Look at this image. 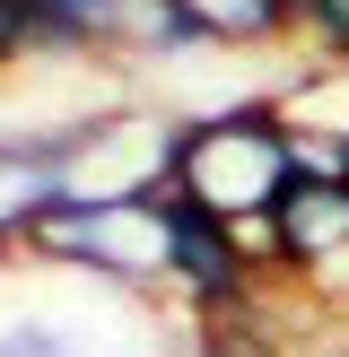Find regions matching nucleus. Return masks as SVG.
<instances>
[{
	"instance_id": "nucleus-1",
	"label": "nucleus",
	"mask_w": 349,
	"mask_h": 357,
	"mask_svg": "<svg viewBox=\"0 0 349 357\" xmlns=\"http://www.w3.org/2000/svg\"><path fill=\"white\" fill-rule=\"evenodd\" d=\"M297 183V131L279 122V105H227L174 131V192L201 201L209 218H271L279 192Z\"/></svg>"
},
{
	"instance_id": "nucleus-2",
	"label": "nucleus",
	"mask_w": 349,
	"mask_h": 357,
	"mask_svg": "<svg viewBox=\"0 0 349 357\" xmlns=\"http://www.w3.org/2000/svg\"><path fill=\"white\" fill-rule=\"evenodd\" d=\"M166 288L184 305V323H262L279 288L271 271V244H262V218L236 227V218H209L201 201L166 183Z\"/></svg>"
},
{
	"instance_id": "nucleus-3",
	"label": "nucleus",
	"mask_w": 349,
	"mask_h": 357,
	"mask_svg": "<svg viewBox=\"0 0 349 357\" xmlns=\"http://www.w3.org/2000/svg\"><path fill=\"white\" fill-rule=\"evenodd\" d=\"M27 253L70 261V271L105 279L114 296H157L166 288V192H122V201H61L35 227Z\"/></svg>"
},
{
	"instance_id": "nucleus-4",
	"label": "nucleus",
	"mask_w": 349,
	"mask_h": 357,
	"mask_svg": "<svg viewBox=\"0 0 349 357\" xmlns=\"http://www.w3.org/2000/svg\"><path fill=\"white\" fill-rule=\"evenodd\" d=\"M79 192V131L0 139V253H27L35 227Z\"/></svg>"
},
{
	"instance_id": "nucleus-5",
	"label": "nucleus",
	"mask_w": 349,
	"mask_h": 357,
	"mask_svg": "<svg viewBox=\"0 0 349 357\" xmlns=\"http://www.w3.org/2000/svg\"><path fill=\"white\" fill-rule=\"evenodd\" d=\"M184 357H288V323L262 314V323H192Z\"/></svg>"
},
{
	"instance_id": "nucleus-6",
	"label": "nucleus",
	"mask_w": 349,
	"mask_h": 357,
	"mask_svg": "<svg viewBox=\"0 0 349 357\" xmlns=\"http://www.w3.org/2000/svg\"><path fill=\"white\" fill-rule=\"evenodd\" d=\"M0 357H87L70 340L61 323H44V314H27V323H0Z\"/></svg>"
},
{
	"instance_id": "nucleus-7",
	"label": "nucleus",
	"mask_w": 349,
	"mask_h": 357,
	"mask_svg": "<svg viewBox=\"0 0 349 357\" xmlns=\"http://www.w3.org/2000/svg\"><path fill=\"white\" fill-rule=\"evenodd\" d=\"M297 17H306V35H323L332 61H349V0H297Z\"/></svg>"
},
{
	"instance_id": "nucleus-8",
	"label": "nucleus",
	"mask_w": 349,
	"mask_h": 357,
	"mask_svg": "<svg viewBox=\"0 0 349 357\" xmlns=\"http://www.w3.org/2000/svg\"><path fill=\"white\" fill-rule=\"evenodd\" d=\"M288 357H349V323H306V331H288Z\"/></svg>"
},
{
	"instance_id": "nucleus-9",
	"label": "nucleus",
	"mask_w": 349,
	"mask_h": 357,
	"mask_svg": "<svg viewBox=\"0 0 349 357\" xmlns=\"http://www.w3.org/2000/svg\"><path fill=\"white\" fill-rule=\"evenodd\" d=\"M0 52H17V26H9V0H0Z\"/></svg>"
}]
</instances>
